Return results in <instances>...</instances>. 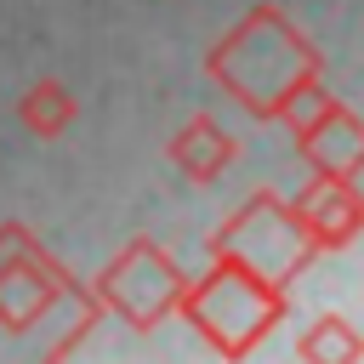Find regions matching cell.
I'll return each mask as SVG.
<instances>
[{
	"instance_id": "30bf717a",
	"label": "cell",
	"mask_w": 364,
	"mask_h": 364,
	"mask_svg": "<svg viewBox=\"0 0 364 364\" xmlns=\"http://www.w3.org/2000/svg\"><path fill=\"white\" fill-rule=\"evenodd\" d=\"M296 358H307V364H358V358H364V336H358L353 318H341V313H318V318L301 330Z\"/></svg>"
},
{
	"instance_id": "ba28073f",
	"label": "cell",
	"mask_w": 364,
	"mask_h": 364,
	"mask_svg": "<svg viewBox=\"0 0 364 364\" xmlns=\"http://www.w3.org/2000/svg\"><path fill=\"white\" fill-rule=\"evenodd\" d=\"M233 159H239V142H233L210 114H193V119L171 136V165H176L188 182H216V176H228Z\"/></svg>"
},
{
	"instance_id": "6da1fadb",
	"label": "cell",
	"mask_w": 364,
	"mask_h": 364,
	"mask_svg": "<svg viewBox=\"0 0 364 364\" xmlns=\"http://www.w3.org/2000/svg\"><path fill=\"white\" fill-rule=\"evenodd\" d=\"M97 318L102 301L23 222H0V341L40 358H68Z\"/></svg>"
},
{
	"instance_id": "8992f818",
	"label": "cell",
	"mask_w": 364,
	"mask_h": 364,
	"mask_svg": "<svg viewBox=\"0 0 364 364\" xmlns=\"http://www.w3.org/2000/svg\"><path fill=\"white\" fill-rule=\"evenodd\" d=\"M301 233L313 239V250H347L358 233H364V188L358 176H330V171H313L307 188H296L290 199Z\"/></svg>"
},
{
	"instance_id": "52a82bcc",
	"label": "cell",
	"mask_w": 364,
	"mask_h": 364,
	"mask_svg": "<svg viewBox=\"0 0 364 364\" xmlns=\"http://www.w3.org/2000/svg\"><path fill=\"white\" fill-rule=\"evenodd\" d=\"M290 142L313 171H330V176H358L364 171V114H353L341 97H324L290 131Z\"/></svg>"
},
{
	"instance_id": "277c9868",
	"label": "cell",
	"mask_w": 364,
	"mask_h": 364,
	"mask_svg": "<svg viewBox=\"0 0 364 364\" xmlns=\"http://www.w3.org/2000/svg\"><path fill=\"white\" fill-rule=\"evenodd\" d=\"M205 250L250 267L256 279H267V284H279V290H290V279H301V273L313 267V256H318L313 239L301 233L290 199H279V193H250V199L210 233Z\"/></svg>"
},
{
	"instance_id": "9c48e42d",
	"label": "cell",
	"mask_w": 364,
	"mask_h": 364,
	"mask_svg": "<svg viewBox=\"0 0 364 364\" xmlns=\"http://www.w3.org/2000/svg\"><path fill=\"white\" fill-rule=\"evenodd\" d=\"M17 119H23L28 136L57 142V136L80 119V102H74V91H68L63 80H34V85L23 91V102H17Z\"/></svg>"
},
{
	"instance_id": "5b68a950",
	"label": "cell",
	"mask_w": 364,
	"mask_h": 364,
	"mask_svg": "<svg viewBox=\"0 0 364 364\" xmlns=\"http://www.w3.org/2000/svg\"><path fill=\"white\" fill-rule=\"evenodd\" d=\"M188 273L176 267V256L159 245V239H131L108 256V267L91 279V296L102 301V313L125 318L131 330H159L171 313H176V296H182Z\"/></svg>"
},
{
	"instance_id": "7a4b0ae2",
	"label": "cell",
	"mask_w": 364,
	"mask_h": 364,
	"mask_svg": "<svg viewBox=\"0 0 364 364\" xmlns=\"http://www.w3.org/2000/svg\"><path fill=\"white\" fill-rule=\"evenodd\" d=\"M205 74H210L250 119H279V108H284L307 80H324V57L313 51V40H307L279 6H250V11L205 51Z\"/></svg>"
},
{
	"instance_id": "3957f363",
	"label": "cell",
	"mask_w": 364,
	"mask_h": 364,
	"mask_svg": "<svg viewBox=\"0 0 364 364\" xmlns=\"http://www.w3.org/2000/svg\"><path fill=\"white\" fill-rule=\"evenodd\" d=\"M284 313H290V301H284L279 284L256 279L250 267H239V262H228V256H210V267L182 284L171 318L193 324V336H199L210 353H222V358H250V353L284 324Z\"/></svg>"
}]
</instances>
